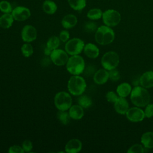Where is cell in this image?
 I'll return each mask as SVG.
<instances>
[{
    "instance_id": "obj_21",
    "label": "cell",
    "mask_w": 153,
    "mask_h": 153,
    "mask_svg": "<svg viewBox=\"0 0 153 153\" xmlns=\"http://www.w3.org/2000/svg\"><path fill=\"white\" fill-rule=\"evenodd\" d=\"M14 20L11 13H4L0 17V26L3 29H8L12 26Z\"/></svg>"
},
{
    "instance_id": "obj_16",
    "label": "cell",
    "mask_w": 153,
    "mask_h": 153,
    "mask_svg": "<svg viewBox=\"0 0 153 153\" xmlns=\"http://www.w3.org/2000/svg\"><path fill=\"white\" fill-rule=\"evenodd\" d=\"M139 84L145 88L153 87V71H148L144 72L140 76Z\"/></svg>"
},
{
    "instance_id": "obj_19",
    "label": "cell",
    "mask_w": 153,
    "mask_h": 153,
    "mask_svg": "<svg viewBox=\"0 0 153 153\" xmlns=\"http://www.w3.org/2000/svg\"><path fill=\"white\" fill-rule=\"evenodd\" d=\"M78 20L76 17L72 14H66L65 16L61 21V24L65 29H69L76 26Z\"/></svg>"
},
{
    "instance_id": "obj_20",
    "label": "cell",
    "mask_w": 153,
    "mask_h": 153,
    "mask_svg": "<svg viewBox=\"0 0 153 153\" xmlns=\"http://www.w3.org/2000/svg\"><path fill=\"white\" fill-rule=\"evenodd\" d=\"M131 90V86L129 83L123 82L117 86L116 91L119 97L126 98L130 94Z\"/></svg>"
},
{
    "instance_id": "obj_14",
    "label": "cell",
    "mask_w": 153,
    "mask_h": 153,
    "mask_svg": "<svg viewBox=\"0 0 153 153\" xmlns=\"http://www.w3.org/2000/svg\"><path fill=\"white\" fill-rule=\"evenodd\" d=\"M114 107L115 111L121 115H126L129 109V104L125 97H119L114 103Z\"/></svg>"
},
{
    "instance_id": "obj_25",
    "label": "cell",
    "mask_w": 153,
    "mask_h": 153,
    "mask_svg": "<svg viewBox=\"0 0 153 153\" xmlns=\"http://www.w3.org/2000/svg\"><path fill=\"white\" fill-rule=\"evenodd\" d=\"M102 11L97 8L90 9L87 13V17L91 20H99L102 17Z\"/></svg>"
},
{
    "instance_id": "obj_12",
    "label": "cell",
    "mask_w": 153,
    "mask_h": 153,
    "mask_svg": "<svg viewBox=\"0 0 153 153\" xmlns=\"http://www.w3.org/2000/svg\"><path fill=\"white\" fill-rule=\"evenodd\" d=\"M11 14L15 20L22 22L29 19L31 15V13L30 10L27 7L17 6L13 10Z\"/></svg>"
},
{
    "instance_id": "obj_18",
    "label": "cell",
    "mask_w": 153,
    "mask_h": 153,
    "mask_svg": "<svg viewBox=\"0 0 153 153\" xmlns=\"http://www.w3.org/2000/svg\"><path fill=\"white\" fill-rule=\"evenodd\" d=\"M83 50L85 56L90 59H96L99 55V49L93 43L85 44Z\"/></svg>"
},
{
    "instance_id": "obj_22",
    "label": "cell",
    "mask_w": 153,
    "mask_h": 153,
    "mask_svg": "<svg viewBox=\"0 0 153 153\" xmlns=\"http://www.w3.org/2000/svg\"><path fill=\"white\" fill-rule=\"evenodd\" d=\"M142 145L148 149L153 148V131H147L144 133L140 138Z\"/></svg>"
},
{
    "instance_id": "obj_28",
    "label": "cell",
    "mask_w": 153,
    "mask_h": 153,
    "mask_svg": "<svg viewBox=\"0 0 153 153\" xmlns=\"http://www.w3.org/2000/svg\"><path fill=\"white\" fill-rule=\"evenodd\" d=\"M60 41L59 37L57 36H52L48 38L46 46L52 50L57 49L60 45Z\"/></svg>"
},
{
    "instance_id": "obj_37",
    "label": "cell",
    "mask_w": 153,
    "mask_h": 153,
    "mask_svg": "<svg viewBox=\"0 0 153 153\" xmlns=\"http://www.w3.org/2000/svg\"><path fill=\"white\" fill-rule=\"evenodd\" d=\"M59 39L60 40L63 42H66L69 39L70 37L69 33L66 30H62L59 33Z\"/></svg>"
},
{
    "instance_id": "obj_38",
    "label": "cell",
    "mask_w": 153,
    "mask_h": 153,
    "mask_svg": "<svg viewBox=\"0 0 153 153\" xmlns=\"http://www.w3.org/2000/svg\"><path fill=\"white\" fill-rule=\"evenodd\" d=\"M9 153H24L25 151L19 145H13L9 148L8 149Z\"/></svg>"
},
{
    "instance_id": "obj_23",
    "label": "cell",
    "mask_w": 153,
    "mask_h": 153,
    "mask_svg": "<svg viewBox=\"0 0 153 153\" xmlns=\"http://www.w3.org/2000/svg\"><path fill=\"white\" fill-rule=\"evenodd\" d=\"M42 10L46 14H53L56 12L57 6L53 1L45 0L42 4Z\"/></svg>"
},
{
    "instance_id": "obj_9",
    "label": "cell",
    "mask_w": 153,
    "mask_h": 153,
    "mask_svg": "<svg viewBox=\"0 0 153 153\" xmlns=\"http://www.w3.org/2000/svg\"><path fill=\"white\" fill-rule=\"evenodd\" d=\"M68 54L65 50L57 48L53 50L50 54L51 61L56 66H63L66 64L69 59Z\"/></svg>"
},
{
    "instance_id": "obj_1",
    "label": "cell",
    "mask_w": 153,
    "mask_h": 153,
    "mask_svg": "<svg viewBox=\"0 0 153 153\" xmlns=\"http://www.w3.org/2000/svg\"><path fill=\"white\" fill-rule=\"evenodd\" d=\"M130 100L136 106L145 107L150 102L151 96L146 88L139 85L135 86L131 91Z\"/></svg>"
},
{
    "instance_id": "obj_13",
    "label": "cell",
    "mask_w": 153,
    "mask_h": 153,
    "mask_svg": "<svg viewBox=\"0 0 153 153\" xmlns=\"http://www.w3.org/2000/svg\"><path fill=\"white\" fill-rule=\"evenodd\" d=\"M82 146L80 140L76 138L71 139L66 143L65 151L67 153H77L81 150Z\"/></svg>"
},
{
    "instance_id": "obj_17",
    "label": "cell",
    "mask_w": 153,
    "mask_h": 153,
    "mask_svg": "<svg viewBox=\"0 0 153 153\" xmlns=\"http://www.w3.org/2000/svg\"><path fill=\"white\" fill-rule=\"evenodd\" d=\"M68 112L71 118L75 120L81 119L84 115V108L78 104L72 105L68 109Z\"/></svg>"
},
{
    "instance_id": "obj_36",
    "label": "cell",
    "mask_w": 153,
    "mask_h": 153,
    "mask_svg": "<svg viewBox=\"0 0 153 153\" xmlns=\"http://www.w3.org/2000/svg\"><path fill=\"white\" fill-rule=\"evenodd\" d=\"M145 117L151 118L153 117V103H148L144 110Z\"/></svg>"
},
{
    "instance_id": "obj_24",
    "label": "cell",
    "mask_w": 153,
    "mask_h": 153,
    "mask_svg": "<svg viewBox=\"0 0 153 153\" xmlns=\"http://www.w3.org/2000/svg\"><path fill=\"white\" fill-rule=\"evenodd\" d=\"M68 2L75 11H81L86 6V0H68Z\"/></svg>"
},
{
    "instance_id": "obj_35",
    "label": "cell",
    "mask_w": 153,
    "mask_h": 153,
    "mask_svg": "<svg viewBox=\"0 0 153 153\" xmlns=\"http://www.w3.org/2000/svg\"><path fill=\"white\" fill-rule=\"evenodd\" d=\"M22 146L25 152H29L31 151V150L33 148V145H32V142L28 139H26L23 142Z\"/></svg>"
},
{
    "instance_id": "obj_11",
    "label": "cell",
    "mask_w": 153,
    "mask_h": 153,
    "mask_svg": "<svg viewBox=\"0 0 153 153\" xmlns=\"http://www.w3.org/2000/svg\"><path fill=\"white\" fill-rule=\"evenodd\" d=\"M21 37L25 42H31L35 41L37 37V31L36 28L30 25H25L21 31Z\"/></svg>"
},
{
    "instance_id": "obj_26",
    "label": "cell",
    "mask_w": 153,
    "mask_h": 153,
    "mask_svg": "<svg viewBox=\"0 0 153 153\" xmlns=\"http://www.w3.org/2000/svg\"><path fill=\"white\" fill-rule=\"evenodd\" d=\"M78 103L83 108H88L90 107L93 103L90 97L87 95H80L78 98Z\"/></svg>"
},
{
    "instance_id": "obj_30",
    "label": "cell",
    "mask_w": 153,
    "mask_h": 153,
    "mask_svg": "<svg viewBox=\"0 0 153 153\" xmlns=\"http://www.w3.org/2000/svg\"><path fill=\"white\" fill-rule=\"evenodd\" d=\"M13 8L10 2L7 1H0V11L3 13H11Z\"/></svg>"
},
{
    "instance_id": "obj_2",
    "label": "cell",
    "mask_w": 153,
    "mask_h": 153,
    "mask_svg": "<svg viewBox=\"0 0 153 153\" xmlns=\"http://www.w3.org/2000/svg\"><path fill=\"white\" fill-rule=\"evenodd\" d=\"M95 41L102 45H106L112 43L115 39V32L111 27L102 25L97 27L95 35Z\"/></svg>"
},
{
    "instance_id": "obj_4",
    "label": "cell",
    "mask_w": 153,
    "mask_h": 153,
    "mask_svg": "<svg viewBox=\"0 0 153 153\" xmlns=\"http://www.w3.org/2000/svg\"><path fill=\"white\" fill-rule=\"evenodd\" d=\"M68 72L73 75H80L85 69V62L83 57L79 54L73 55L69 57L66 64Z\"/></svg>"
},
{
    "instance_id": "obj_34",
    "label": "cell",
    "mask_w": 153,
    "mask_h": 153,
    "mask_svg": "<svg viewBox=\"0 0 153 153\" xmlns=\"http://www.w3.org/2000/svg\"><path fill=\"white\" fill-rule=\"evenodd\" d=\"M119 96L117 93H115L114 91H109L106 94V98L108 102L110 103H114L116 100L118 99Z\"/></svg>"
},
{
    "instance_id": "obj_32",
    "label": "cell",
    "mask_w": 153,
    "mask_h": 153,
    "mask_svg": "<svg viewBox=\"0 0 153 153\" xmlns=\"http://www.w3.org/2000/svg\"><path fill=\"white\" fill-rule=\"evenodd\" d=\"M97 29V24L94 22L89 21L86 22L84 25V30L87 32L90 33V32H96Z\"/></svg>"
},
{
    "instance_id": "obj_27",
    "label": "cell",
    "mask_w": 153,
    "mask_h": 153,
    "mask_svg": "<svg viewBox=\"0 0 153 153\" xmlns=\"http://www.w3.org/2000/svg\"><path fill=\"white\" fill-rule=\"evenodd\" d=\"M57 117L59 121L64 125H67L69 123L71 119V117L67 111L59 110L57 114Z\"/></svg>"
},
{
    "instance_id": "obj_39",
    "label": "cell",
    "mask_w": 153,
    "mask_h": 153,
    "mask_svg": "<svg viewBox=\"0 0 153 153\" xmlns=\"http://www.w3.org/2000/svg\"><path fill=\"white\" fill-rule=\"evenodd\" d=\"M52 51H53L52 50H51L50 48H49L48 47H47L46 46V47H45V48L44 50V53L46 56H50Z\"/></svg>"
},
{
    "instance_id": "obj_15",
    "label": "cell",
    "mask_w": 153,
    "mask_h": 153,
    "mask_svg": "<svg viewBox=\"0 0 153 153\" xmlns=\"http://www.w3.org/2000/svg\"><path fill=\"white\" fill-rule=\"evenodd\" d=\"M109 79V71L105 69H100L95 72L93 75L94 82L98 84L102 85L106 83Z\"/></svg>"
},
{
    "instance_id": "obj_3",
    "label": "cell",
    "mask_w": 153,
    "mask_h": 153,
    "mask_svg": "<svg viewBox=\"0 0 153 153\" xmlns=\"http://www.w3.org/2000/svg\"><path fill=\"white\" fill-rule=\"evenodd\" d=\"M68 90L74 96H80L85 91L87 84L84 78L79 75H72L68 82Z\"/></svg>"
},
{
    "instance_id": "obj_33",
    "label": "cell",
    "mask_w": 153,
    "mask_h": 153,
    "mask_svg": "<svg viewBox=\"0 0 153 153\" xmlns=\"http://www.w3.org/2000/svg\"><path fill=\"white\" fill-rule=\"evenodd\" d=\"M120 73L117 69H116V68L109 71V79L112 81H117L120 79Z\"/></svg>"
},
{
    "instance_id": "obj_5",
    "label": "cell",
    "mask_w": 153,
    "mask_h": 153,
    "mask_svg": "<svg viewBox=\"0 0 153 153\" xmlns=\"http://www.w3.org/2000/svg\"><path fill=\"white\" fill-rule=\"evenodd\" d=\"M54 103L58 110L68 111L72 105V99L69 93L59 91L54 97Z\"/></svg>"
},
{
    "instance_id": "obj_29",
    "label": "cell",
    "mask_w": 153,
    "mask_h": 153,
    "mask_svg": "<svg viewBox=\"0 0 153 153\" xmlns=\"http://www.w3.org/2000/svg\"><path fill=\"white\" fill-rule=\"evenodd\" d=\"M21 51L24 57H29L32 55L33 53V48L29 42H26L21 47Z\"/></svg>"
},
{
    "instance_id": "obj_6",
    "label": "cell",
    "mask_w": 153,
    "mask_h": 153,
    "mask_svg": "<svg viewBox=\"0 0 153 153\" xmlns=\"http://www.w3.org/2000/svg\"><path fill=\"white\" fill-rule=\"evenodd\" d=\"M120 63V57L117 53L109 51L105 53L101 58V65L108 71L115 69Z\"/></svg>"
},
{
    "instance_id": "obj_7",
    "label": "cell",
    "mask_w": 153,
    "mask_h": 153,
    "mask_svg": "<svg viewBox=\"0 0 153 153\" xmlns=\"http://www.w3.org/2000/svg\"><path fill=\"white\" fill-rule=\"evenodd\" d=\"M85 44L80 38H73L69 39L65 44V50L71 56L79 54L84 50Z\"/></svg>"
},
{
    "instance_id": "obj_8",
    "label": "cell",
    "mask_w": 153,
    "mask_h": 153,
    "mask_svg": "<svg viewBox=\"0 0 153 153\" xmlns=\"http://www.w3.org/2000/svg\"><path fill=\"white\" fill-rule=\"evenodd\" d=\"M102 18L104 24L111 27L117 26L121 19L120 13L113 9H109L104 11Z\"/></svg>"
},
{
    "instance_id": "obj_10",
    "label": "cell",
    "mask_w": 153,
    "mask_h": 153,
    "mask_svg": "<svg viewBox=\"0 0 153 153\" xmlns=\"http://www.w3.org/2000/svg\"><path fill=\"white\" fill-rule=\"evenodd\" d=\"M126 115L128 120L133 123L142 121L145 118L144 111L138 106L129 108L127 111Z\"/></svg>"
},
{
    "instance_id": "obj_31",
    "label": "cell",
    "mask_w": 153,
    "mask_h": 153,
    "mask_svg": "<svg viewBox=\"0 0 153 153\" xmlns=\"http://www.w3.org/2000/svg\"><path fill=\"white\" fill-rule=\"evenodd\" d=\"M144 146L139 143H136L131 146L127 150V153H143L144 152Z\"/></svg>"
}]
</instances>
